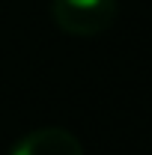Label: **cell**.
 Returning <instances> with one entry per match:
<instances>
[{"label":"cell","mask_w":152,"mask_h":155,"mask_svg":"<svg viewBox=\"0 0 152 155\" xmlns=\"http://www.w3.org/2000/svg\"><path fill=\"white\" fill-rule=\"evenodd\" d=\"M9 155H84V146L72 131L48 125V128H36L24 134L9 149Z\"/></svg>","instance_id":"obj_2"},{"label":"cell","mask_w":152,"mask_h":155,"mask_svg":"<svg viewBox=\"0 0 152 155\" xmlns=\"http://www.w3.org/2000/svg\"><path fill=\"white\" fill-rule=\"evenodd\" d=\"M116 0H51V18L63 33L81 39L101 36L116 21Z\"/></svg>","instance_id":"obj_1"}]
</instances>
